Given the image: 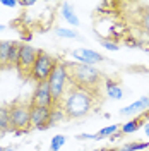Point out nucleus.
Wrapping results in <instances>:
<instances>
[{
  "label": "nucleus",
  "instance_id": "nucleus-28",
  "mask_svg": "<svg viewBox=\"0 0 149 151\" xmlns=\"http://www.w3.org/2000/svg\"><path fill=\"white\" fill-rule=\"evenodd\" d=\"M2 151H16V148H10V146H9V148H4Z\"/></svg>",
  "mask_w": 149,
  "mask_h": 151
},
{
  "label": "nucleus",
  "instance_id": "nucleus-10",
  "mask_svg": "<svg viewBox=\"0 0 149 151\" xmlns=\"http://www.w3.org/2000/svg\"><path fill=\"white\" fill-rule=\"evenodd\" d=\"M146 112H149V94L140 96L134 103L123 106L120 110V115H123V117H137V115H144Z\"/></svg>",
  "mask_w": 149,
  "mask_h": 151
},
{
  "label": "nucleus",
  "instance_id": "nucleus-25",
  "mask_svg": "<svg viewBox=\"0 0 149 151\" xmlns=\"http://www.w3.org/2000/svg\"><path fill=\"white\" fill-rule=\"evenodd\" d=\"M29 131H12V134L16 136V137H21V136H24V134H28Z\"/></svg>",
  "mask_w": 149,
  "mask_h": 151
},
{
  "label": "nucleus",
  "instance_id": "nucleus-21",
  "mask_svg": "<svg viewBox=\"0 0 149 151\" xmlns=\"http://www.w3.org/2000/svg\"><path fill=\"white\" fill-rule=\"evenodd\" d=\"M100 45H101L105 50H110V52H117V50L120 48V45H118V43H115V41H112V40H101V41H100Z\"/></svg>",
  "mask_w": 149,
  "mask_h": 151
},
{
  "label": "nucleus",
  "instance_id": "nucleus-13",
  "mask_svg": "<svg viewBox=\"0 0 149 151\" xmlns=\"http://www.w3.org/2000/svg\"><path fill=\"white\" fill-rule=\"evenodd\" d=\"M14 41H0V69L9 67V57Z\"/></svg>",
  "mask_w": 149,
  "mask_h": 151
},
{
  "label": "nucleus",
  "instance_id": "nucleus-3",
  "mask_svg": "<svg viewBox=\"0 0 149 151\" xmlns=\"http://www.w3.org/2000/svg\"><path fill=\"white\" fill-rule=\"evenodd\" d=\"M47 84L50 88V94L53 100V106H60L64 96H65L67 89L70 88V79H69V72H67V65L64 60L58 58L55 69L52 70L50 77L47 79Z\"/></svg>",
  "mask_w": 149,
  "mask_h": 151
},
{
  "label": "nucleus",
  "instance_id": "nucleus-27",
  "mask_svg": "<svg viewBox=\"0 0 149 151\" xmlns=\"http://www.w3.org/2000/svg\"><path fill=\"white\" fill-rule=\"evenodd\" d=\"M5 29H7V26H5V24H0V33H2V31H5Z\"/></svg>",
  "mask_w": 149,
  "mask_h": 151
},
{
  "label": "nucleus",
  "instance_id": "nucleus-16",
  "mask_svg": "<svg viewBox=\"0 0 149 151\" xmlns=\"http://www.w3.org/2000/svg\"><path fill=\"white\" fill-rule=\"evenodd\" d=\"M148 148H149V142L137 141V142H127V144H123L122 148L115 151H140V150H148Z\"/></svg>",
  "mask_w": 149,
  "mask_h": 151
},
{
  "label": "nucleus",
  "instance_id": "nucleus-8",
  "mask_svg": "<svg viewBox=\"0 0 149 151\" xmlns=\"http://www.w3.org/2000/svg\"><path fill=\"white\" fill-rule=\"evenodd\" d=\"M31 105H36V106H45V108H53V100H52V94H50V88L47 83H39L36 84L33 96L29 100Z\"/></svg>",
  "mask_w": 149,
  "mask_h": 151
},
{
  "label": "nucleus",
  "instance_id": "nucleus-14",
  "mask_svg": "<svg viewBox=\"0 0 149 151\" xmlns=\"http://www.w3.org/2000/svg\"><path fill=\"white\" fill-rule=\"evenodd\" d=\"M144 9L137 10V24H139V31L146 33L149 36V7L142 5Z\"/></svg>",
  "mask_w": 149,
  "mask_h": 151
},
{
  "label": "nucleus",
  "instance_id": "nucleus-4",
  "mask_svg": "<svg viewBox=\"0 0 149 151\" xmlns=\"http://www.w3.org/2000/svg\"><path fill=\"white\" fill-rule=\"evenodd\" d=\"M10 132L12 131H31V103L17 100L9 106Z\"/></svg>",
  "mask_w": 149,
  "mask_h": 151
},
{
  "label": "nucleus",
  "instance_id": "nucleus-22",
  "mask_svg": "<svg viewBox=\"0 0 149 151\" xmlns=\"http://www.w3.org/2000/svg\"><path fill=\"white\" fill-rule=\"evenodd\" d=\"M77 139L79 141H101V137L98 134H79Z\"/></svg>",
  "mask_w": 149,
  "mask_h": 151
},
{
  "label": "nucleus",
  "instance_id": "nucleus-24",
  "mask_svg": "<svg viewBox=\"0 0 149 151\" xmlns=\"http://www.w3.org/2000/svg\"><path fill=\"white\" fill-rule=\"evenodd\" d=\"M21 7H33V5H36V2L34 0H21V2H17Z\"/></svg>",
  "mask_w": 149,
  "mask_h": 151
},
{
  "label": "nucleus",
  "instance_id": "nucleus-29",
  "mask_svg": "<svg viewBox=\"0 0 149 151\" xmlns=\"http://www.w3.org/2000/svg\"><path fill=\"white\" fill-rule=\"evenodd\" d=\"M91 151H101V150H91Z\"/></svg>",
  "mask_w": 149,
  "mask_h": 151
},
{
  "label": "nucleus",
  "instance_id": "nucleus-12",
  "mask_svg": "<svg viewBox=\"0 0 149 151\" xmlns=\"http://www.w3.org/2000/svg\"><path fill=\"white\" fill-rule=\"evenodd\" d=\"M60 14H62V17L69 22V26H79V24H81V21H79V17H77V14H75L74 7H72L70 4L64 2V4L60 5Z\"/></svg>",
  "mask_w": 149,
  "mask_h": 151
},
{
  "label": "nucleus",
  "instance_id": "nucleus-20",
  "mask_svg": "<svg viewBox=\"0 0 149 151\" xmlns=\"http://www.w3.org/2000/svg\"><path fill=\"white\" fill-rule=\"evenodd\" d=\"M17 57H19V43L14 41L12 50H10V57H9V67H16V64H17Z\"/></svg>",
  "mask_w": 149,
  "mask_h": 151
},
{
  "label": "nucleus",
  "instance_id": "nucleus-2",
  "mask_svg": "<svg viewBox=\"0 0 149 151\" xmlns=\"http://www.w3.org/2000/svg\"><path fill=\"white\" fill-rule=\"evenodd\" d=\"M70 86H75L79 89L89 91V93L101 96V88L105 83L101 70L93 65H84L79 62H65Z\"/></svg>",
  "mask_w": 149,
  "mask_h": 151
},
{
  "label": "nucleus",
  "instance_id": "nucleus-23",
  "mask_svg": "<svg viewBox=\"0 0 149 151\" xmlns=\"http://www.w3.org/2000/svg\"><path fill=\"white\" fill-rule=\"evenodd\" d=\"M0 5H4V7H10V9H14V7H17V0H2L0 2Z\"/></svg>",
  "mask_w": 149,
  "mask_h": 151
},
{
  "label": "nucleus",
  "instance_id": "nucleus-6",
  "mask_svg": "<svg viewBox=\"0 0 149 151\" xmlns=\"http://www.w3.org/2000/svg\"><path fill=\"white\" fill-rule=\"evenodd\" d=\"M38 53H39V50H36L34 47H31L28 43H19V57H17L16 69L22 77H29L31 67L34 64Z\"/></svg>",
  "mask_w": 149,
  "mask_h": 151
},
{
  "label": "nucleus",
  "instance_id": "nucleus-1",
  "mask_svg": "<svg viewBox=\"0 0 149 151\" xmlns=\"http://www.w3.org/2000/svg\"><path fill=\"white\" fill-rule=\"evenodd\" d=\"M101 103H103L101 96H96L89 91L70 86L67 89L62 103H60V108L65 115V119L77 120V119H84L89 113H93L94 110H98V106Z\"/></svg>",
  "mask_w": 149,
  "mask_h": 151
},
{
  "label": "nucleus",
  "instance_id": "nucleus-5",
  "mask_svg": "<svg viewBox=\"0 0 149 151\" xmlns=\"http://www.w3.org/2000/svg\"><path fill=\"white\" fill-rule=\"evenodd\" d=\"M57 62H58V58H55L53 55H50V53L43 52V50H39L36 60H34V64H33V67H31L29 79L34 81L36 84H39V83H47V79L50 77L52 70L55 69Z\"/></svg>",
  "mask_w": 149,
  "mask_h": 151
},
{
  "label": "nucleus",
  "instance_id": "nucleus-17",
  "mask_svg": "<svg viewBox=\"0 0 149 151\" xmlns=\"http://www.w3.org/2000/svg\"><path fill=\"white\" fill-rule=\"evenodd\" d=\"M67 142V137L65 136H62V134H57L52 137V141H50V151H60L64 146H65Z\"/></svg>",
  "mask_w": 149,
  "mask_h": 151
},
{
  "label": "nucleus",
  "instance_id": "nucleus-18",
  "mask_svg": "<svg viewBox=\"0 0 149 151\" xmlns=\"http://www.w3.org/2000/svg\"><path fill=\"white\" fill-rule=\"evenodd\" d=\"M55 35L60 38H70V40H77L79 38V33L70 28H55Z\"/></svg>",
  "mask_w": 149,
  "mask_h": 151
},
{
  "label": "nucleus",
  "instance_id": "nucleus-11",
  "mask_svg": "<svg viewBox=\"0 0 149 151\" xmlns=\"http://www.w3.org/2000/svg\"><path fill=\"white\" fill-rule=\"evenodd\" d=\"M103 86H105V93H106V96H108L110 100H122V98L125 96L122 84L118 81H115V79L106 77L105 83H103Z\"/></svg>",
  "mask_w": 149,
  "mask_h": 151
},
{
  "label": "nucleus",
  "instance_id": "nucleus-26",
  "mask_svg": "<svg viewBox=\"0 0 149 151\" xmlns=\"http://www.w3.org/2000/svg\"><path fill=\"white\" fill-rule=\"evenodd\" d=\"M144 134H146V136L149 137V122L144 124Z\"/></svg>",
  "mask_w": 149,
  "mask_h": 151
},
{
  "label": "nucleus",
  "instance_id": "nucleus-15",
  "mask_svg": "<svg viewBox=\"0 0 149 151\" xmlns=\"http://www.w3.org/2000/svg\"><path fill=\"white\" fill-rule=\"evenodd\" d=\"M10 132V117H9V106L0 105V136Z\"/></svg>",
  "mask_w": 149,
  "mask_h": 151
},
{
  "label": "nucleus",
  "instance_id": "nucleus-19",
  "mask_svg": "<svg viewBox=\"0 0 149 151\" xmlns=\"http://www.w3.org/2000/svg\"><path fill=\"white\" fill-rule=\"evenodd\" d=\"M118 131H120V125L113 124V125H108V127H103L101 131L98 132V136H100L101 139H105V137H113Z\"/></svg>",
  "mask_w": 149,
  "mask_h": 151
},
{
  "label": "nucleus",
  "instance_id": "nucleus-7",
  "mask_svg": "<svg viewBox=\"0 0 149 151\" xmlns=\"http://www.w3.org/2000/svg\"><path fill=\"white\" fill-rule=\"evenodd\" d=\"M50 115H52V108L31 105V129H38V131L50 129Z\"/></svg>",
  "mask_w": 149,
  "mask_h": 151
},
{
  "label": "nucleus",
  "instance_id": "nucleus-30",
  "mask_svg": "<svg viewBox=\"0 0 149 151\" xmlns=\"http://www.w3.org/2000/svg\"><path fill=\"white\" fill-rule=\"evenodd\" d=\"M2 150H4V148H2V146H0V151H2Z\"/></svg>",
  "mask_w": 149,
  "mask_h": 151
},
{
  "label": "nucleus",
  "instance_id": "nucleus-9",
  "mask_svg": "<svg viewBox=\"0 0 149 151\" xmlns=\"http://www.w3.org/2000/svg\"><path fill=\"white\" fill-rule=\"evenodd\" d=\"M70 55L79 64H84V65H96L105 60V57L101 53H98L96 50H91V48H75L70 52Z\"/></svg>",
  "mask_w": 149,
  "mask_h": 151
}]
</instances>
